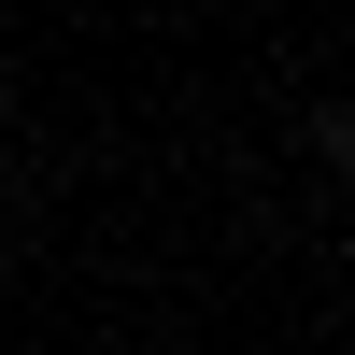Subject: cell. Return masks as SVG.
<instances>
[{"mask_svg": "<svg viewBox=\"0 0 355 355\" xmlns=\"http://www.w3.org/2000/svg\"><path fill=\"white\" fill-rule=\"evenodd\" d=\"M299 142H313V171H341V185H355V100H313Z\"/></svg>", "mask_w": 355, "mask_h": 355, "instance_id": "6da1fadb", "label": "cell"}, {"mask_svg": "<svg viewBox=\"0 0 355 355\" xmlns=\"http://www.w3.org/2000/svg\"><path fill=\"white\" fill-rule=\"evenodd\" d=\"M0 114H15V71H0Z\"/></svg>", "mask_w": 355, "mask_h": 355, "instance_id": "7a4b0ae2", "label": "cell"}, {"mask_svg": "<svg viewBox=\"0 0 355 355\" xmlns=\"http://www.w3.org/2000/svg\"><path fill=\"white\" fill-rule=\"evenodd\" d=\"M0 199H15V171H0Z\"/></svg>", "mask_w": 355, "mask_h": 355, "instance_id": "3957f363", "label": "cell"}]
</instances>
